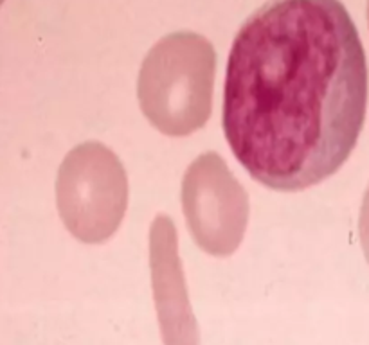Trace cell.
<instances>
[{
  "instance_id": "cell-4",
  "label": "cell",
  "mask_w": 369,
  "mask_h": 345,
  "mask_svg": "<svg viewBox=\"0 0 369 345\" xmlns=\"http://www.w3.org/2000/svg\"><path fill=\"white\" fill-rule=\"evenodd\" d=\"M182 211L196 247L215 257L234 254L249 223V194L216 151L195 158L182 180Z\"/></svg>"
},
{
  "instance_id": "cell-5",
  "label": "cell",
  "mask_w": 369,
  "mask_h": 345,
  "mask_svg": "<svg viewBox=\"0 0 369 345\" xmlns=\"http://www.w3.org/2000/svg\"><path fill=\"white\" fill-rule=\"evenodd\" d=\"M150 271L164 345H198V326L191 309L179 256V234L173 219L166 214H159L151 221Z\"/></svg>"
},
{
  "instance_id": "cell-6",
  "label": "cell",
  "mask_w": 369,
  "mask_h": 345,
  "mask_svg": "<svg viewBox=\"0 0 369 345\" xmlns=\"http://www.w3.org/2000/svg\"><path fill=\"white\" fill-rule=\"evenodd\" d=\"M359 236L360 245H362V252L366 256V261L369 262V187L362 200V207H360L359 216Z\"/></svg>"
},
{
  "instance_id": "cell-3",
  "label": "cell",
  "mask_w": 369,
  "mask_h": 345,
  "mask_svg": "<svg viewBox=\"0 0 369 345\" xmlns=\"http://www.w3.org/2000/svg\"><path fill=\"white\" fill-rule=\"evenodd\" d=\"M56 205L78 241L99 245L110 239L128 207V176L119 157L95 140L70 149L56 178Z\"/></svg>"
},
{
  "instance_id": "cell-2",
  "label": "cell",
  "mask_w": 369,
  "mask_h": 345,
  "mask_svg": "<svg viewBox=\"0 0 369 345\" xmlns=\"http://www.w3.org/2000/svg\"><path fill=\"white\" fill-rule=\"evenodd\" d=\"M216 54L207 38L180 31L150 49L137 78L144 117L160 133L185 137L204 128L213 108Z\"/></svg>"
},
{
  "instance_id": "cell-7",
  "label": "cell",
  "mask_w": 369,
  "mask_h": 345,
  "mask_svg": "<svg viewBox=\"0 0 369 345\" xmlns=\"http://www.w3.org/2000/svg\"><path fill=\"white\" fill-rule=\"evenodd\" d=\"M368 24H369V0H368Z\"/></svg>"
},
{
  "instance_id": "cell-1",
  "label": "cell",
  "mask_w": 369,
  "mask_h": 345,
  "mask_svg": "<svg viewBox=\"0 0 369 345\" xmlns=\"http://www.w3.org/2000/svg\"><path fill=\"white\" fill-rule=\"evenodd\" d=\"M368 106V61L340 0H270L238 31L222 124L256 182L295 192L351 155Z\"/></svg>"
}]
</instances>
